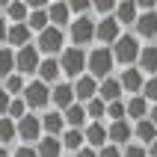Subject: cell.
<instances>
[{
	"label": "cell",
	"instance_id": "cell-1",
	"mask_svg": "<svg viewBox=\"0 0 157 157\" xmlns=\"http://www.w3.org/2000/svg\"><path fill=\"white\" fill-rule=\"evenodd\" d=\"M116 65V56H113V48H95L89 53V62H86V74H92L95 80H107L110 71Z\"/></svg>",
	"mask_w": 157,
	"mask_h": 157
},
{
	"label": "cell",
	"instance_id": "cell-2",
	"mask_svg": "<svg viewBox=\"0 0 157 157\" xmlns=\"http://www.w3.org/2000/svg\"><path fill=\"white\" fill-rule=\"evenodd\" d=\"M86 62H89V53L83 51V48H65L62 51V59H59V65H62V74H68V77H83L86 74Z\"/></svg>",
	"mask_w": 157,
	"mask_h": 157
},
{
	"label": "cell",
	"instance_id": "cell-3",
	"mask_svg": "<svg viewBox=\"0 0 157 157\" xmlns=\"http://www.w3.org/2000/svg\"><path fill=\"white\" fill-rule=\"evenodd\" d=\"M140 39H133V36H122L119 42L113 44V56L119 65H128V68H133V62H140Z\"/></svg>",
	"mask_w": 157,
	"mask_h": 157
},
{
	"label": "cell",
	"instance_id": "cell-4",
	"mask_svg": "<svg viewBox=\"0 0 157 157\" xmlns=\"http://www.w3.org/2000/svg\"><path fill=\"white\" fill-rule=\"evenodd\" d=\"M24 101H27V110H42V107H48V104H51V86H48V83H42V80L27 83Z\"/></svg>",
	"mask_w": 157,
	"mask_h": 157
},
{
	"label": "cell",
	"instance_id": "cell-5",
	"mask_svg": "<svg viewBox=\"0 0 157 157\" xmlns=\"http://www.w3.org/2000/svg\"><path fill=\"white\" fill-rule=\"evenodd\" d=\"M71 42H74V48H83V44H89L92 39H95V21L89 15H77L74 21H71Z\"/></svg>",
	"mask_w": 157,
	"mask_h": 157
},
{
	"label": "cell",
	"instance_id": "cell-6",
	"mask_svg": "<svg viewBox=\"0 0 157 157\" xmlns=\"http://www.w3.org/2000/svg\"><path fill=\"white\" fill-rule=\"evenodd\" d=\"M95 39L104 48H110V44H116L119 39H122V24L116 21V15H110V18H101L95 24Z\"/></svg>",
	"mask_w": 157,
	"mask_h": 157
},
{
	"label": "cell",
	"instance_id": "cell-7",
	"mask_svg": "<svg viewBox=\"0 0 157 157\" xmlns=\"http://www.w3.org/2000/svg\"><path fill=\"white\" fill-rule=\"evenodd\" d=\"M39 65H42V59H39V48L36 44H27V48H21L15 53L18 74H39Z\"/></svg>",
	"mask_w": 157,
	"mask_h": 157
},
{
	"label": "cell",
	"instance_id": "cell-8",
	"mask_svg": "<svg viewBox=\"0 0 157 157\" xmlns=\"http://www.w3.org/2000/svg\"><path fill=\"white\" fill-rule=\"evenodd\" d=\"M36 48H39L42 53H59L62 51V30L59 27H48L44 33H39Z\"/></svg>",
	"mask_w": 157,
	"mask_h": 157
},
{
	"label": "cell",
	"instance_id": "cell-9",
	"mask_svg": "<svg viewBox=\"0 0 157 157\" xmlns=\"http://www.w3.org/2000/svg\"><path fill=\"white\" fill-rule=\"evenodd\" d=\"M98 89H101V80H95L92 74H83L74 80V95L80 104H89L92 98H98Z\"/></svg>",
	"mask_w": 157,
	"mask_h": 157
},
{
	"label": "cell",
	"instance_id": "cell-10",
	"mask_svg": "<svg viewBox=\"0 0 157 157\" xmlns=\"http://www.w3.org/2000/svg\"><path fill=\"white\" fill-rule=\"evenodd\" d=\"M74 83H56V86L51 89V104L56 107V110H68V107H74Z\"/></svg>",
	"mask_w": 157,
	"mask_h": 157
},
{
	"label": "cell",
	"instance_id": "cell-11",
	"mask_svg": "<svg viewBox=\"0 0 157 157\" xmlns=\"http://www.w3.org/2000/svg\"><path fill=\"white\" fill-rule=\"evenodd\" d=\"M83 136H86V145H89V148H95V151H101L104 145H110V133H107V124H104V122L86 124Z\"/></svg>",
	"mask_w": 157,
	"mask_h": 157
},
{
	"label": "cell",
	"instance_id": "cell-12",
	"mask_svg": "<svg viewBox=\"0 0 157 157\" xmlns=\"http://www.w3.org/2000/svg\"><path fill=\"white\" fill-rule=\"evenodd\" d=\"M119 83H122L124 92H131V98H133V95H142V89H145V74L133 65V68H124V71H122Z\"/></svg>",
	"mask_w": 157,
	"mask_h": 157
},
{
	"label": "cell",
	"instance_id": "cell-13",
	"mask_svg": "<svg viewBox=\"0 0 157 157\" xmlns=\"http://www.w3.org/2000/svg\"><path fill=\"white\" fill-rule=\"evenodd\" d=\"M133 30H136V39H157V9L154 12H140Z\"/></svg>",
	"mask_w": 157,
	"mask_h": 157
},
{
	"label": "cell",
	"instance_id": "cell-14",
	"mask_svg": "<svg viewBox=\"0 0 157 157\" xmlns=\"http://www.w3.org/2000/svg\"><path fill=\"white\" fill-rule=\"evenodd\" d=\"M39 133H42V119L39 116H33V113H27L21 122H18V136L24 142H36L39 140Z\"/></svg>",
	"mask_w": 157,
	"mask_h": 157
},
{
	"label": "cell",
	"instance_id": "cell-15",
	"mask_svg": "<svg viewBox=\"0 0 157 157\" xmlns=\"http://www.w3.org/2000/svg\"><path fill=\"white\" fill-rule=\"evenodd\" d=\"M107 133H110V145H131L133 128H131V122H128V119H124V122H110Z\"/></svg>",
	"mask_w": 157,
	"mask_h": 157
},
{
	"label": "cell",
	"instance_id": "cell-16",
	"mask_svg": "<svg viewBox=\"0 0 157 157\" xmlns=\"http://www.w3.org/2000/svg\"><path fill=\"white\" fill-rule=\"evenodd\" d=\"M122 83H119V77H107L101 80V89H98V98L104 101V104H113V101H122Z\"/></svg>",
	"mask_w": 157,
	"mask_h": 157
},
{
	"label": "cell",
	"instance_id": "cell-17",
	"mask_svg": "<svg viewBox=\"0 0 157 157\" xmlns=\"http://www.w3.org/2000/svg\"><path fill=\"white\" fill-rule=\"evenodd\" d=\"M148 113H151V107H148V101H145L142 95H133L131 101H128V119H133V124H136V122H145Z\"/></svg>",
	"mask_w": 157,
	"mask_h": 157
},
{
	"label": "cell",
	"instance_id": "cell-18",
	"mask_svg": "<svg viewBox=\"0 0 157 157\" xmlns=\"http://www.w3.org/2000/svg\"><path fill=\"white\" fill-rule=\"evenodd\" d=\"M62 74V65L59 59H53V56H48V59H42V65H39V80L42 83H56Z\"/></svg>",
	"mask_w": 157,
	"mask_h": 157
},
{
	"label": "cell",
	"instance_id": "cell-19",
	"mask_svg": "<svg viewBox=\"0 0 157 157\" xmlns=\"http://www.w3.org/2000/svg\"><path fill=\"white\" fill-rule=\"evenodd\" d=\"M30 33H33V30H30L27 24H12V27H9L6 42L12 44V48H18V51H21V48H27V44H30Z\"/></svg>",
	"mask_w": 157,
	"mask_h": 157
},
{
	"label": "cell",
	"instance_id": "cell-20",
	"mask_svg": "<svg viewBox=\"0 0 157 157\" xmlns=\"http://www.w3.org/2000/svg\"><path fill=\"white\" fill-rule=\"evenodd\" d=\"M48 15H51V27H65L71 21V6L68 3H51L48 6Z\"/></svg>",
	"mask_w": 157,
	"mask_h": 157
},
{
	"label": "cell",
	"instance_id": "cell-21",
	"mask_svg": "<svg viewBox=\"0 0 157 157\" xmlns=\"http://www.w3.org/2000/svg\"><path fill=\"white\" fill-rule=\"evenodd\" d=\"M140 71H142V74L157 77V44L142 48V53H140Z\"/></svg>",
	"mask_w": 157,
	"mask_h": 157
},
{
	"label": "cell",
	"instance_id": "cell-22",
	"mask_svg": "<svg viewBox=\"0 0 157 157\" xmlns=\"http://www.w3.org/2000/svg\"><path fill=\"white\" fill-rule=\"evenodd\" d=\"M136 18H140V6L133 0H124V3L116 6V21L119 24H136Z\"/></svg>",
	"mask_w": 157,
	"mask_h": 157
},
{
	"label": "cell",
	"instance_id": "cell-23",
	"mask_svg": "<svg viewBox=\"0 0 157 157\" xmlns=\"http://www.w3.org/2000/svg\"><path fill=\"white\" fill-rule=\"evenodd\" d=\"M36 151H39V157H62V140L59 136H42Z\"/></svg>",
	"mask_w": 157,
	"mask_h": 157
},
{
	"label": "cell",
	"instance_id": "cell-24",
	"mask_svg": "<svg viewBox=\"0 0 157 157\" xmlns=\"http://www.w3.org/2000/svg\"><path fill=\"white\" fill-rule=\"evenodd\" d=\"M27 27H30L33 33H44V30L51 27V15H48V9H30Z\"/></svg>",
	"mask_w": 157,
	"mask_h": 157
},
{
	"label": "cell",
	"instance_id": "cell-25",
	"mask_svg": "<svg viewBox=\"0 0 157 157\" xmlns=\"http://www.w3.org/2000/svg\"><path fill=\"white\" fill-rule=\"evenodd\" d=\"M133 136L142 142V145H151V142H157V128L145 119V122H136L133 124Z\"/></svg>",
	"mask_w": 157,
	"mask_h": 157
},
{
	"label": "cell",
	"instance_id": "cell-26",
	"mask_svg": "<svg viewBox=\"0 0 157 157\" xmlns=\"http://www.w3.org/2000/svg\"><path fill=\"white\" fill-rule=\"evenodd\" d=\"M65 122H68V128H74V131H80V128H83V124H86V107L83 104H74V107H68V110H65Z\"/></svg>",
	"mask_w": 157,
	"mask_h": 157
},
{
	"label": "cell",
	"instance_id": "cell-27",
	"mask_svg": "<svg viewBox=\"0 0 157 157\" xmlns=\"http://www.w3.org/2000/svg\"><path fill=\"white\" fill-rule=\"evenodd\" d=\"M86 145V136H83V131H74V128H68V131L62 133V148H68L77 154L80 148Z\"/></svg>",
	"mask_w": 157,
	"mask_h": 157
},
{
	"label": "cell",
	"instance_id": "cell-28",
	"mask_svg": "<svg viewBox=\"0 0 157 157\" xmlns=\"http://www.w3.org/2000/svg\"><path fill=\"white\" fill-rule=\"evenodd\" d=\"M62 119H65L62 113H48V116H42V131L48 133V136L62 133Z\"/></svg>",
	"mask_w": 157,
	"mask_h": 157
},
{
	"label": "cell",
	"instance_id": "cell-29",
	"mask_svg": "<svg viewBox=\"0 0 157 157\" xmlns=\"http://www.w3.org/2000/svg\"><path fill=\"white\" fill-rule=\"evenodd\" d=\"M6 15L12 18V24H24L27 18H30V6H27V3H9Z\"/></svg>",
	"mask_w": 157,
	"mask_h": 157
},
{
	"label": "cell",
	"instance_id": "cell-30",
	"mask_svg": "<svg viewBox=\"0 0 157 157\" xmlns=\"http://www.w3.org/2000/svg\"><path fill=\"white\" fill-rule=\"evenodd\" d=\"M15 136H18V124L12 122V119H6V116H3V119H0V145L12 142Z\"/></svg>",
	"mask_w": 157,
	"mask_h": 157
},
{
	"label": "cell",
	"instance_id": "cell-31",
	"mask_svg": "<svg viewBox=\"0 0 157 157\" xmlns=\"http://www.w3.org/2000/svg\"><path fill=\"white\" fill-rule=\"evenodd\" d=\"M83 107H86V116L92 119V122H101V119L107 116V104L101 101V98H92V101H89V104H83Z\"/></svg>",
	"mask_w": 157,
	"mask_h": 157
},
{
	"label": "cell",
	"instance_id": "cell-32",
	"mask_svg": "<svg viewBox=\"0 0 157 157\" xmlns=\"http://www.w3.org/2000/svg\"><path fill=\"white\" fill-rule=\"evenodd\" d=\"M12 68H15V53L9 48H0V74L3 77H12Z\"/></svg>",
	"mask_w": 157,
	"mask_h": 157
},
{
	"label": "cell",
	"instance_id": "cell-33",
	"mask_svg": "<svg viewBox=\"0 0 157 157\" xmlns=\"http://www.w3.org/2000/svg\"><path fill=\"white\" fill-rule=\"evenodd\" d=\"M107 116H110V122H124V119H128V104H124V101L107 104Z\"/></svg>",
	"mask_w": 157,
	"mask_h": 157
},
{
	"label": "cell",
	"instance_id": "cell-34",
	"mask_svg": "<svg viewBox=\"0 0 157 157\" xmlns=\"http://www.w3.org/2000/svg\"><path fill=\"white\" fill-rule=\"evenodd\" d=\"M116 6H119V3H113V0H98V3H92V9H95V12H101L104 18L116 15Z\"/></svg>",
	"mask_w": 157,
	"mask_h": 157
},
{
	"label": "cell",
	"instance_id": "cell-35",
	"mask_svg": "<svg viewBox=\"0 0 157 157\" xmlns=\"http://www.w3.org/2000/svg\"><path fill=\"white\" fill-rule=\"evenodd\" d=\"M9 116H12V119H18V122L27 116V101H24V98H15V101H12V107H9Z\"/></svg>",
	"mask_w": 157,
	"mask_h": 157
},
{
	"label": "cell",
	"instance_id": "cell-36",
	"mask_svg": "<svg viewBox=\"0 0 157 157\" xmlns=\"http://www.w3.org/2000/svg\"><path fill=\"white\" fill-rule=\"evenodd\" d=\"M9 92V95H18L21 89H27L24 86V80H21V74H12V77H6V86H3Z\"/></svg>",
	"mask_w": 157,
	"mask_h": 157
},
{
	"label": "cell",
	"instance_id": "cell-37",
	"mask_svg": "<svg viewBox=\"0 0 157 157\" xmlns=\"http://www.w3.org/2000/svg\"><path fill=\"white\" fill-rule=\"evenodd\" d=\"M142 98H145V101H157V77H148V80H145Z\"/></svg>",
	"mask_w": 157,
	"mask_h": 157
},
{
	"label": "cell",
	"instance_id": "cell-38",
	"mask_svg": "<svg viewBox=\"0 0 157 157\" xmlns=\"http://www.w3.org/2000/svg\"><path fill=\"white\" fill-rule=\"evenodd\" d=\"M122 157H148V148H142V145H136V142H131V145H124Z\"/></svg>",
	"mask_w": 157,
	"mask_h": 157
},
{
	"label": "cell",
	"instance_id": "cell-39",
	"mask_svg": "<svg viewBox=\"0 0 157 157\" xmlns=\"http://www.w3.org/2000/svg\"><path fill=\"white\" fill-rule=\"evenodd\" d=\"M9 107H12V95L6 89H0V119H3V113H9Z\"/></svg>",
	"mask_w": 157,
	"mask_h": 157
},
{
	"label": "cell",
	"instance_id": "cell-40",
	"mask_svg": "<svg viewBox=\"0 0 157 157\" xmlns=\"http://www.w3.org/2000/svg\"><path fill=\"white\" fill-rule=\"evenodd\" d=\"M98 157H122V151H119V145H104L98 151Z\"/></svg>",
	"mask_w": 157,
	"mask_h": 157
},
{
	"label": "cell",
	"instance_id": "cell-41",
	"mask_svg": "<svg viewBox=\"0 0 157 157\" xmlns=\"http://www.w3.org/2000/svg\"><path fill=\"white\" fill-rule=\"evenodd\" d=\"M68 6H71V12H89L92 3H89V0H74V3H68Z\"/></svg>",
	"mask_w": 157,
	"mask_h": 157
},
{
	"label": "cell",
	"instance_id": "cell-42",
	"mask_svg": "<svg viewBox=\"0 0 157 157\" xmlns=\"http://www.w3.org/2000/svg\"><path fill=\"white\" fill-rule=\"evenodd\" d=\"M15 157H39V151H36V148H27V145H24V148H18V151H15Z\"/></svg>",
	"mask_w": 157,
	"mask_h": 157
},
{
	"label": "cell",
	"instance_id": "cell-43",
	"mask_svg": "<svg viewBox=\"0 0 157 157\" xmlns=\"http://www.w3.org/2000/svg\"><path fill=\"white\" fill-rule=\"evenodd\" d=\"M74 157H98V151H95V148H89V145H83V148H80Z\"/></svg>",
	"mask_w": 157,
	"mask_h": 157
},
{
	"label": "cell",
	"instance_id": "cell-44",
	"mask_svg": "<svg viewBox=\"0 0 157 157\" xmlns=\"http://www.w3.org/2000/svg\"><path fill=\"white\" fill-rule=\"evenodd\" d=\"M6 36H9V27H6V18L0 15V42H6Z\"/></svg>",
	"mask_w": 157,
	"mask_h": 157
},
{
	"label": "cell",
	"instance_id": "cell-45",
	"mask_svg": "<svg viewBox=\"0 0 157 157\" xmlns=\"http://www.w3.org/2000/svg\"><path fill=\"white\" fill-rule=\"evenodd\" d=\"M148 122H151V124H154V128H157V104L151 107V113H148Z\"/></svg>",
	"mask_w": 157,
	"mask_h": 157
},
{
	"label": "cell",
	"instance_id": "cell-46",
	"mask_svg": "<svg viewBox=\"0 0 157 157\" xmlns=\"http://www.w3.org/2000/svg\"><path fill=\"white\" fill-rule=\"evenodd\" d=\"M148 157H157V142H151V145H148Z\"/></svg>",
	"mask_w": 157,
	"mask_h": 157
},
{
	"label": "cell",
	"instance_id": "cell-47",
	"mask_svg": "<svg viewBox=\"0 0 157 157\" xmlns=\"http://www.w3.org/2000/svg\"><path fill=\"white\" fill-rule=\"evenodd\" d=\"M0 157H9V154H6V148H3V145H0Z\"/></svg>",
	"mask_w": 157,
	"mask_h": 157
}]
</instances>
